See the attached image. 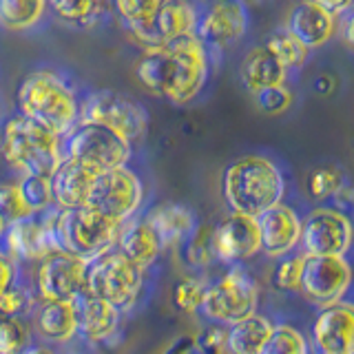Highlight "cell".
Returning <instances> with one entry per match:
<instances>
[{
	"instance_id": "6da1fadb",
	"label": "cell",
	"mask_w": 354,
	"mask_h": 354,
	"mask_svg": "<svg viewBox=\"0 0 354 354\" xmlns=\"http://www.w3.org/2000/svg\"><path fill=\"white\" fill-rule=\"evenodd\" d=\"M138 82L155 95L186 104L208 80V53L199 38L186 36L166 47L144 51L136 62Z\"/></svg>"
},
{
	"instance_id": "7a4b0ae2",
	"label": "cell",
	"mask_w": 354,
	"mask_h": 354,
	"mask_svg": "<svg viewBox=\"0 0 354 354\" xmlns=\"http://www.w3.org/2000/svg\"><path fill=\"white\" fill-rule=\"evenodd\" d=\"M20 115L58 138H66L80 122V102L58 73L40 69L22 77L18 86Z\"/></svg>"
},
{
	"instance_id": "3957f363",
	"label": "cell",
	"mask_w": 354,
	"mask_h": 354,
	"mask_svg": "<svg viewBox=\"0 0 354 354\" xmlns=\"http://www.w3.org/2000/svg\"><path fill=\"white\" fill-rule=\"evenodd\" d=\"M224 199L232 213L254 217L281 204L286 191L283 175L261 155H246L232 162L221 180Z\"/></svg>"
},
{
	"instance_id": "277c9868",
	"label": "cell",
	"mask_w": 354,
	"mask_h": 354,
	"mask_svg": "<svg viewBox=\"0 0 354 354\" xmlns=\"http://www.w3.org/2000/svg\"><path fill=\"white\" fill-rule=\"evenodd\" d=\"M0 153L11 169L22 173V177L36 175L49 180L64 160V142L18 113L5 122Z\"/></svg>"
},
{
	"instance_id": "5b68a950",
	"label": "cell",
	"mask_w": 354,
	"mask_h": 354,
	"mask_svg": "<svg viewBox=\"0 0 354 354\" xmlns=\"http://www.w3.org/2000/svg\"><path fill=\"white\" fill-rule=\"evenodd\" d=\"M47 224L55 252H66L84 261H91L102 252L115 248L122 228L88 206L55 210L47 215Z\"/></svg>"
},
{
	"instance_id": "8992f818",
	"label": "cell",
	"mask_w": 354,
	"mask_h": 354,
	"mask_svg": "<svg viewBox=\"0 0 354 354\" xmlns=\"http://www.w3.org/2000/svg\"><path fill=\"white\" fill-rule=\"evenodd\" d=\"M144 286V270L115 248L102 252L86 266L84 290L113 306L118 313L131 310L138 304Z\"/></svg>"
},
{
	"instance_id": "52a82bcc",
	"label": "cell",
	"mask_w": 354,
	"mask_h": 354,
	"mask_svg": "<svg viewBox=\"0 0 354 354\" xmlns=\"http://www.w3.org/2000/svg\"><path fill=\"white\" fill-rule=\"evenodd\" d=\"M257 281L243 270L232 268L206 290L202 313L219 326H235L239 321L257 315Z\"/></svg>"
},
{
	"instance_id": "ba28073f",
	"label": "cell",
	"mask_w": 354,
	"mask_h": 354,
	"mask_svg": "<svg viewBox=\"0 0 354 354\" xmlns=\"http://www.w3.org/2000/svg\"><path fill=\"white\" fill-rule=\"evenodd\" d=\"M64 140V158L93 166L100 173L127 166L131 158V144L124 138L93 122H77Z\"/></svg>"
},
{
	"instance_id": "9c48e42d",
	"label": "cell",
	"mask_w": 354,
	"mask_h": 354,
	"mask_svg": "<svg viewBox=\"0 0 354 354\" xmlns=\"http://www.w3.org/2000/svg\"><path fill=\"white\" fill-rule=\"evenodd\" d=\"M142 197L144 188L140 177L127 166H120V169H111L97 175L91 193H88L86 206L122 226L138 213Z\"/></svg>"
},
{
	"instance_id": "30bf717a",
	"label": "cell",
	"mask_w": 354,
	"mask_h": 354,
	"mask_svg": "<svg viewBox=\"0 0 354 354\" xmlns=\"http://www.w3.org/2000/svg\"><path fill=\"white\" fill-rule=\"evenodd\" d=\"M80 122H93L111 129L129 144L140 140L149 124L147 111L129 95L115 91H97L80 104Z\"/></svg>"
},
{
	"instance_id": "8fae6325",
	"label": "cell",
	"mask_w": 354,
	"mask_h": 354,
	"mask_svg": "<svg viewBox=\"0 0 354 354\" xmlns=\"http://www.w3.org/2000/svg\"><path fill=\"white\" fill-rule=\"evenodd\" d=\"M354 241L352 221L332 208H315L301 224L306 257H343Z\"/></svg>"
},
{
	"instance_id": "7c38bea8",
	"label": "cell",
	"mask_w": 354,
	"mask_h": 354,
	"mask_svg": "<svg viewBox=\"0 0 354 354\" xmlns=\"http://www.w3.org/2000/svg\"><path fill=\"white\" fill-rule=\"evenodd\" d=\"M88 261L66 252L47 254L36 272V288L44 304H64L84 290Z\"/></svg>"
},
{
	"instance_id": "4fadbf2b",
	"label": "cell",
	"mask_w": 354,
	"mask_h": 354,
	"mask_svg": "<svg viewBox=\"0 0 354 354\" xmlns=\"http://www.w3.org/2000/svg\"><path fill=\"white\" fill-rule=\"evenodd\" d=\"M350 281L352 268L343 257H306L304 254V274L299 290L310 304L326 308L341 301Z\"/></svg>"
},
{
	"instance_id": "5bb4252c",
	"label": "cell",
	"mask_w": 354,
	"mask_h": 354,
	"mask_svg": "<svg viewBox=\"0 0 354 354\" xmlns=\"http://www.w3.org/2000/svg\"><path fill=\"white\" fill-rule=\"evenodd\" d=\"M213 248L226 263H239L254 257L261 250L257 219L230 213L213 230Z\"/></svg>"
},
{
	"instance_id": "9a60e30c",
	"label": "cell",
	"mask_w": 354,
	"mask_h": 354,
	"mask_svg": "<svg viewBox=\"0 0 354 354\" xmlns=\"http://www.w3.org/2000/svg\"><path fill=\"white\" fill-rule=\"evenodd\" d=\"M313 337L321 354L354 352V306L337 301L319 310Z\"/></svg>"
},
{
	"instance_id": "2e32d148",
	"label": "cell",
	"mask_w": 354,
	"mask_h": 354,
	"mask_svg": "<svg viewBox=\"0 0 354 354\" xmlns=\"http://www.w3.org/2000/svg\"><path fill=\"white\" fill-rule=\"evenodd\" d=\"M100 171L77 160L64 158L49 177L51 197L58 210H75L86 206V199L97 180Z\"/></svg>"
},
{
	"instance_id": "e0dca14e",
	"label": "cell",
	"mask_w": 354,
	"mask_h": 354,
	"mask_svg": "<svg viewBox=\"0 0 354 354\" xmlns=\"http://www.w3.org/2000/svg\"><path fill=\"white\" fill-rule=\"evenodd\" d=\"M248 27V14L241 3H217L202 18H197L195 36L199 42L213 47H228L237 42Z\"/></svg>"
},
{
	"instance_id": "ac0fdd59",
	"label": "cell",
	"mask_w": 354,
	"mask_h": 354,
	"mask_svg": "<svg viewBox=\"0 0 354 354\" xmlns=\"http://www.w3.org/2000/svg\"><path fill=\"white\" fill-rule=\"evenodd\" d=\"M261 250L270 257H286L301 241V219L283 204L266 210L257 217Z\"/></svg>"
},
{
	"instance_id": "d6986e66",
	"label": "cell",
	"mask_w": 354,
	"mask_h": 354,
	"mask_svg": "<svg viewBox=\"0 0 354 354\" xmlns=\"http://www.w3.org/2000/svg\"><path fill=\"white\" fill-rule=\"evenodd\" d=\"M71 308L77 324V335H82L88 341H106L113 337L120 326V313L104 304L102 299L93 297L88 290L77 292L71 299Z\"/></svg>"
},
{
	"instance_id": "ffe728a7",
	"label": "cell",
	"mask_w": 354,
	"mask_h": 354,
	"mask_svg": "<svg viewBox=\"0 0 354 354\" xmlns=\"http://www.w3.org/2000/svg\"><path fill=\"white\" fill-rule=\"evenodd\" d=\"M337 29V18L315 0V3L295 5L290 16H288V29L292 36L308 49H315L326 44Z\"/></svg>"
},
{
	"instance_id": "44dd1931",
	"label": "cell",
	"mask_w": 354,
	"mask_h": 354,
	"mask_svg": "<svg viewBox=\"0 0 354 354\" xmlns=\"http://www.w3.org/2000/svg\"><path fill=\"white\" fill-rule=\"evenodd\" d=\"M5 243L11 254L20 259H44L47 254L55 252L47 217L36 219V215L29 219H20L14 224L5 226Z\"/></svg>"
},
{
	"instance_id": "7402d4cb",
	"label": "cell",
	"mask_w": 354,
	"mask_h": 354,
	"mask_svg": "<svg viewBox=\"0 0 354 354\" xmlns=\"http://www.w3.org/2000/svg\"><path fill=\"white\" fill-rule=\"evenodd\" d=\"M144 221H147V224L153 228L155 235H158L162 248L184 243V239L191 235L193 228H195L193 213L182 204L155 206Z\"/></svg>"
},
{
	"instance_id": "603a6c76",
	"label": "cell",
	"mask_w": 354,
	"mask_h": 354,
	"mask_svg": "<svg viewBox=\"0 0 354 354\" xmlns=\"http://www.w3.org/2000/svg\"><path fill=\"white\" fill-rule=\"evenodd\" d=\"M115 250L144 270L147 266H151L158 259L162 243L158 235L153 232V228L142 219V221H131V224H122L115 241Z\"/></svg>"
},
{
	"instance_id": "cb8c5ba5",
	"label": "cell",
	"mask_w": 354,
	"mask_h": 354,
	"mask_svg": "<svg viewBox=\"0 0 354 354\" xmlns=\"http://www.w3.org/2000/svg\"><path fill=\"white\" fill-rule=\"evenodd\" d=\"M239 77L250 93H259L263 88L281 86L286 82V69L268 49L257 47L241 60Z\"/></svg>"
},
{
	"instance_id": "d4e9b609",
	"label": "cell",
	"mask_w": 354,
	"mask_h": 354,
	"mask_svg": "<svg viewBox=\"0 0 354 354\" xmlns=\"http://www.w3.org/2000/svg\"><path fill=\"white\" fill-rule=\"evenodd\" d=\"M197 29L195 7L177 0H160L158 16H155V36L160 47H166L175 40L193 36Z\"/></svg>"
},
{
	"instance_id": "484cf974",
	"label": "cell",
	"mask_w": 354,
	"mask_h": 354,
	"mask_svg": "<svg viewBox=\"0 0 354 354\" xmlns=\"http://www.w3.org/2000/svg\"><path fill=\"white\" fill-rule=\"evenodd\" d=\"M272 328L261 315H252L226 328V354H261Z\"/></svg>"
},
{
	"instance_id": "4316f807",
	"label": "cell",
	"mask_w": 354,
	"mask_h": 354,
	"mask_svg": "<svg viewBox=\"0 0 354 354\" xmlns=\"http://www.w3.org/2000/svg\"><path fill=\"white\" fill-rule=\"evenodd\" d=\"M115 7L133 36L149 49L160 47L155 36V16H158L160 0H120Z\"/></svg>"
},
{
	"instance_id": "83f0119b",
	"label": "cell",
	"mask_w": 354,
	"mask_h": 354,
	"mask_svg": "<svg viewBox=\"0 0 354 354\" xmlns=\"http://www.w3.org/2000/svg\"><path fill=\"white\" fill-rule=\"evenodd\" d=\"M38 332L49 341H71L77 335V324L71 301L64 304H42L36 315Z\"/></svg>"
},
{
	"instance_id": "f1b7e54d",
	"label": "cell",
	"mask_w": 354,
	"mask_h": 354,
	"mask_svg": "<svg viewBox=\"0 0 354 354\" xmlns=\"http://www.w3.org/2000/svg\"><path fill=\"white\" fill-rule=\"evenodd\" d=\"M162 354H226V328L210 326L197 335H182Z\"/></svg>"
},
{
	"instance_id": "f546056e",
	"label": "cell",
	"mask_w": 354,
	"mask_h": 354,
	"mask_svg": "<svg viewBox=\"0 0 354 354\" xmlns=\"http://www.w3.org/2000/svg\"><path fill=\"white\" fill-rule=\"evenodd\" d=\"M47 11L42 0H0V25L11 31H25L33 27Z\"/></svg>"
},
{
	"instance_id": "4dcf8cb0",
	"label": "cell",
	"mask_w": 354,
	"mask_h": 354,
	"mask_svg": "<svg viewBox=\"0 0 354 354\" xmlns=\"http://www.w3.org/2000/svg\"><path fill=\"white\" fill-rule=\"evenodd\" d=\"M266 49H268L283 69H297V66L306 64L308 60V47H304L290 31H277L270 36V40L266 42Z\"/></svg>"
},
{
	"instance_id": "1f68e13d",
	"label": "cell",
	"mask_w": 354,
	"mask_h": 354,
	"mask_svg": "<svg viewBox=\"0 0 354 354\" xmlns=\"http://www.w3.org/2000/svg\"><path fill=\"white\" fill-rule=\"evenodd\" d=\"M213 230L210 226H195L193 232L184 239V259L186 263L202 268L210 259H213L215 248H213Z\"/></svg>"
},
{
	"instance_id": "d6a6232c",
	"label": "cell",
	"mask_w": 354,
	"mask_h": 354,
	"mask_svg": "<svg viewBox=\"0 0 354 354\" xmlns=\"http://www.w3.org/2000/svg\"><path fill=\"white\" fill-rule=\"evenodd\" d=\"M20 195L25 199L27 208L33 215H42L53 206V197H51V184L44 177H36V175H25L18 182Z\"/></svg>"
},
{
	"instance_id": "836d02e7",
	"label": "cell",
	"mask_w": 354,
	"mask_h": 354,
	"mask_svg": "<svg viewBox=\"0 0 354 354\" xmlns=\"http://www.w3.org/2000/svg\"><path fill=\"white\" fill-rule=\"evenodd\" d=\"M261 354H308V343L292 326H274Z\"/></svg>"
},
{
	"instance_id": "e575fe53",
	"label": "cell",
	"mask_w": 354,
	"mask_h": 354,
	"mask_svg": "<svg viewBox=\"0 0 354 354\" xmlns=\"http://www.w3.org/2000/svg\"><path fill=\"white\" fill-rule=\"evenodd\" d=\"M208 286L202 279H188L177 281L173 288V304L177 306V310H182L186 315H193L197 310H202L204 304V297H206Z\"/></svg>"
},
{
	"instance_id": "d590c367",
	"label": "cell",
	"mask_w": 354,
	"mask_h": 354,
	"mask_svg": "<svg viewBox=\"0 0 354 354\" xmlns=\"http://www.w3.org/2000/svg\"><path fill=\"white\" fill-rule=\"evenodd\" d=\"M29 217H33V213L27 208L25 199L20 195L18 182L0 184V219L5 221V226Z\"/></svg>"
},
{
	"instance_id": "8d00e7d4",
	"label": "cell",
	"mask_w": 354,
	"mask_h": 354,
	"mask_svg": "<svg viewBox=\"0 0 354 354\" xmlns=\"http://www.w3.org/2000/svg\"><path fill=\"white\" fill-rule=\"evenodd\" d=\"M301 274H304V254L283 257L272 270V283L277 290L292 292L301 288Z\"/></svg>"
},
{
	"instance_id": "74e56055",
	"label": "cell",
	"mask_w": 354,
	"mask_h": 354,
	"mask_svg": "<svg viewBox=\"0 0 354 354\" xmlns=\"http://www.w3.org/2000/svg\"><path fill=\"white\" fill-rule=\"evenodd\" d=\"M29 348L27 328L20 319H0V354H22Z\"/></svg>"
},
{
	"instance_id": "f35d334b",
	"label": "cell",
	"mask_w": 354,
	"mask_h": 354,
	"mask_svg": "<svg viewBox=\"0 0 354 354\" xmlns=\"http://www.w3.org/2000/svg\"><path fill=\"white\" fill-rule=\"evenodd\" d=\"M341 171L330 169V166H324V169H317L310 173L308 177V193L315 199H326L330 195H335L341 191Z\"/></svg>"
},
{
	"instance_id": "ab89813d",
	"label": "cell",
	"mask_w": 354,
	"mask_h": 354,
	"mask_svg": "<svg viewBox=\"0 0 354 354\" xmlns=\"http://www.w3.org/2000/svg\"><path fill=\"white\" fill-rule=\"evenodd\" d=\"M51 9L58 14V18L82 25L88 18H93L100 5L93 0H55V3H51Z\"/></svg>"
},
{
	"instance_id": "60d3db41",
	"label": "cell",
	"mask_w": 354,
	"mask_h": 354,
	"mask_svg": "<svg viewBox=\"0 0 354 354\" xmlns=\"http://www.w3.org/2000/svg\"><path fill=\"white\" fill-rule=\"evenodd\" d=\"M254 102L257 106L268 115H277V113H283V111L292 104V93L288 88L281 86H272V88H263V91L254 93Z\"/></svg>"
},
{
	"instance_id": "b9f144b4",
	"label": "cell",
	"mask_w": 354,
	"mask_h": 354,
	"mask_svg": "<svg viewBox=\"0 0 354 354\" xmlns=\"http://www.w3.org/2000/svg\"><path fill=\"white\" fill-rule=\"evenodd\" d=\"M27 308H29V295L16 283L0 295V319H18Z\"/></svg>"
},
{
	"instance_id": "7bdbcfd3",
	"label": "cell",
	"mask_w": 354,
	"mask_h": 354,
	"mask_svg": "<svg viewBox=\"0 0 354 354\" xmlns=\"http://www.w3.org/2000/svg\"><path fill=\"white\" fill-rule=\"evenodd\" d=\"M16 281V270H14V263H11L7 257L0 254V295L5 290H9L11 286Z\"/></svg>"
},
{
	"instance_id": "ee69618b",
	"label": "cell",
	"mask_w": 354,
	"mask_h": 354,
	"mask_svg": "<svg viewBox=\"0 0 354 354\" xmlns=\"http://www.w3.org/2000/svg\"><path fill=\"white\" fill-rule=\"evenodd\" d=\"M343 40H346L348 49L354 53V5L343 16Z\"/></svg>"
},
{
	"instance_id": "f6af8a7d",
	"label": "cell",
	"mask_w": 354,
	"mask_h": 354,
	"mask_svg": "<svg viewBox=\"0 0 354 354\" xmlns=\"http://www.w3.org/2000/svg\"><path fill=\"white\" fill-rule=\"evenodd\" d=\"M332 84H335V82H332V77H328V75H321L319 80L315 82L319 93H330L332 91Z\"/></svg>"
},
{
	"instance_id": "bcb514c9",
	"label": "cell",
	"mask_w": 354,
	"mask_h": 354,
	"mask_svg": "<svg viewBox=\"0 0 354 354\" xmlns=\"http://www.w3.org/2000/svg\"><path fill=\"white\" fill-rule=\"evenodd\" d=\"M22 354H55L51 348H44V346H33V348H27Z\"/></svg>"
},
{
	"instance_id": "7dc6e473",
	"label": "cell",
	"mask_w": 354,
	"mask_h": 354,
	"mask_svg": "<svg viewBox=\"0 0 354 354\" xmlns=\"http://www.w3.org/2000/svg\"><path fill=\"white\" fill-rule=\"evenodd\" d=\"M3 235H5V221L0 219V237H3Z\"/></svg>"
},
{
	"instance_id": "c3c4849f",
	"label": "cell",
	"mask_w": 354,
	"mask_h": 354,
	"mask_svg": "<svg viewBox=\"0 0 354 354\" xmlns=\"http://www.w3.org/2000/svg\"><path fill=\"white\" fill-rule=\"evenodd\" d=\"M352 354H354V352H352Z\"/></svg>"
}]
</instances>
